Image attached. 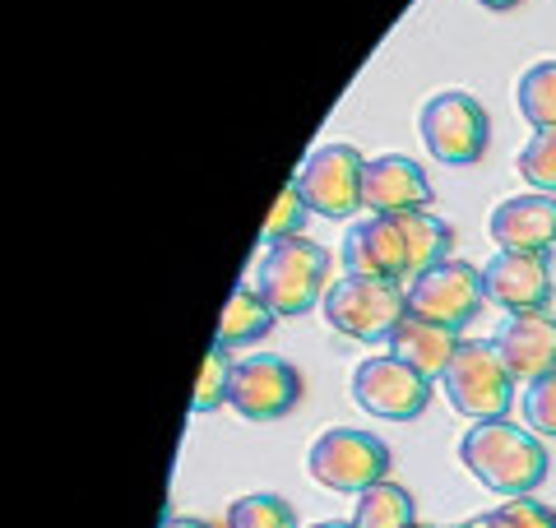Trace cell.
<instances>
[{
  "instance_id": "cell-1",
  "label": "cell",
  "mask_w": 556,
  "mask_h": 528,
  "mask_svg": "<svg viewBox=\"0 0 556 528\" xmlns=\"http://www.w3.org/2000/svg\"><path fill=\"white\" fill-rule=\"evenodd\" d=\"M459 464L473 473V478L496 491V496H529V491L543 487L547 478V450L533 431L515 427L506 417L492 422H473L459 440Z\"/></svg>"
},
{
  "instance_id": "cell-2",
  "label": "cell",
  "mask_w": 556,
  "mask_h": 528,
  "mask_svg": "<svg viewBox=\"0 0 556 528\" xmlns=\"http://www.w3.org/2000/svg\"><path fill=\"white\" fill-rule=\"evenodd\" d=\"M255 288L274 315H306L329 292V251L311 237L274 241L255 269Z\"/></svg>"
},
{
  "instance_id": "cell-3",
  "label": "cell",
  "mask_w": 556,
  "mask_h": 528,
  "mask_svg": "<svg viewBox=\"0 0 556 528\" xmlns=\"http://www.w3.org/2000/svg\"><path fill=\"white\" fill-rule=\"evenodd\" d=\"M441 390L450 399V408L468 422H492L506 417L515 403V376L501 362V348L486 339H464L455 348V357L441 372Z\"/></svg>"
},
{
  "instance_id": "cell-4",
  "label": "cell",
  "mask_w": 556,
  "mask_h": 528,
  "mask_svg": "<svg viewBox=\"0 0 556 528\" xmlns=\"http://www.w3.org/2000/svg\"><path fill=\"white\" fill-rule=\"evenodd\" d=\"M325 320L343 339L357 343H390V334L408 315V288H399L394 278H362L348 274L325 292Z\"/></svg>"
},
{
  "instance_id": "cell-5",
  "label": "cell",
  "mask_w": 556,
  "mask_h": 528,
  "mask_svg": "<svg viewBox=\"0 0 556 528\" xmlns=\"http://www.w3.org/2000/svg\"><path fill=\"white\" fill-rule=\"evenodd\" d=\"M390 445L371 431L357 427H329L316 436V445L306 450V468L311 478L329 491H348V496H362L367 487L390 478Z\"/></svg>"
},
{
  "instance_id": "cell-6",
  "label": "cell",
  "mask_w": 556,
  "mask_h": 528,
  "mask_svg": "<svg viewBox=\"0 0 556 528\" xmlns=\"http://www.w3.org/2000/svg\"><path fill=\"white\" fill-rule=\"evenodd\" d=\"M417 130H422V144L437 163L450 167H468L486 153V139H492V121H486V108L464 93V88H445V93L427 98L422 116H417Z\"/></svg>"
},
{
  "instance_id": "cell-7",
  "label": "cell",
  "mask_w": 556,
  "mask_h": 528,
  "mask_svg": "<svg viewBox=\"0 0 556 528\" xmlns=\"http://www.w3.org/2000/svg\"><path fill=\"white\" fill-rule=\"evenodd\" d=\"M362 172H367V158L353 144H320L306 153V163L292 181H298L311 214L339 223L362 209Z\"/></svg>"
},
{
  "instance_id": "cell-8",
  "label": "cell",
  "mask_w": 556,
  "mask_h": 528,
  "mask_svg": "<svg viewBox=\"0 0 556 528\" xmlns=\"http://www.w3.org/2000/svg\"><path fill=\"white\" fill-rule=\"evenodd\" d=\"M302 403V372L288 357L274 352H255V357L232 362L228 380V408L247 422H274L288 417Z\"/></svg>"
},
{
  "instance_id": "cell-9",
  "label": "cell",
  "mask_w": 556,
  "mask_h": 528,
  "mask_svg": "<svg viewBox=\"0 0 556 528\" xmlns=\"http://www.w3.org/2000/svg\"><path fill=\"white\" fill-rule=\"evenodd\" d=\"M353 399L362 413H371L380 422H413L427 413L431 403V380L422 372H413L408 362H399L394 352L357 362L353 372Z\"/></svg>"
},
{
  "instance_id": "cell-10",
  "label": "cell",
  "mask_w": 556,
  "mask_h": 528,
  "mask_svg": "<svg viewBox=\"0 0 556 528\" xmlns=\"http://www.w3.org/2000/svg\"><path fill=\"white\" fill-rule=\"evenodd\" d=\"M482 302H486L482 269H473L468 260H441L408 284V311L422 315V320L450 325V329L473 320L482 311Z\"/></svg>"
},
{
  "instance_id": "cell-11",
  "label": "cell",
  "mask_w": 556,
  "mask_h": 528,
  "mask_svg": "<svg viewBox=\"0 0 556 528\" xmlns=\"http://www.w3.org/2000/svg\"><path fill=\"white\" fill-rule=\"evenodd\" d=\"M343 269L362 274V278H413L408 264V241L404 227H399V214H371L357 218L343 237Z\"/></svg>"
},
{
  "instance_id": "cell-12",
  "label": "cell",
  "mask_w": 556,
  "mask_h": 528,
  "mask_svg": "<svg viewBox=\"0 0 556 528\" xmlns=\"http://www.w3.org/2000/svg\"><path fill=\"white\" fill-rule=\"evenodd\" d=\"M482 288H486V302H496L510 315L547 311V302L556 297L547 278V260L525 251H496L482 264Z\"/></svg>"
},
{
  "instance_id": "cell-13",
  "label": "cell",
  "mask_w": 556,
  "mask_h": 528,
  "mask_svg": "<svg viewBox=\"0 0 556 528\" xmlns=\"http://www.w3.org/2000/svg\"><path fill=\"white\" fill-rule=\"evenodd\" d=\"M431 204V181L427 172L404 153H380L367 158L362 172V209L371 214H413V209Z\"/></svg>"
},
{
  "instance_id": "cell-14",
  "label": "cell",
  "mask_w": 556,
  "mask_h": 528,
  "mask_svg": "<svg viewBox=\"0 0 556 528\" xmlns=\"http://www.w3.org/2000/svg\"><path fill=\"white\" fill-rule=\"evenodd\" d=\"M486 232L501 251H525V255H547L556 241V200L547 190H529V196H510L492 209Z\"/></svg>"
},
{
  "instance_id": "cell-15",
  "label": "cell",
  "mask_w": 556,
  "mask_h": 528,
  "mask_svg": "<svg viewBox=\"0 0 556 528\" xmlns=\"http://www.w3.org/2000/svg\"><path fill=\"white\" fill-rule=\"evenodd\" d=\"M496 348H501V362L510 366V376L533 385L538 376L556 372V320L547 311L510 315L496 334Z\"/></svg>"
},
{
  "instance_id": "cell-16",
  "label": "cell",
  "mask_w": 556,
  "mask_h": 528,
  "mask_svg": "<svg viewBox=\"0 0 556 528\" xmlns=\"http://www.w3.org/2000/svg\"><path fill=\"white\" fill-rule=\"evenodd\" d=\"M459 348V334L450 325H437V320H422V315H404L399 329L390 334V352L399 362H408L413 372H422L427 380H441V372L450 366Z\"/></svg>"
},
{
  "instance_id": "cell-17",
  "label": "cell",
  "mask_w": 556,
  "mask_h": 528,
  "mask_svg": "<svg viewBox=\"0 0 556 528\" xmlns=\"http://www.w3.org/2000/svg\"><path fill=\"white\" fill-rule=\"evenodd\" d=\"M274 329V311L269 302L260 297V288H247L237 284L228 306H223V320H218V348H247V343H260L265 334Z\"/></svg>"
},
{
  "instance_id": "cell-18",
  "label": "cell",
  "mask_w": 556,
  "mask_h": 528,
  "mask_svg": "<svg viewBox=\"0 0 556 528\" xmlns=\"http://www.w3.org/2000/svg\"><path fill=\"white\" fill-rule=\"evenodd\" d=\"M399 227H404V241H408L413 278H417V274H427L431 264L450 260L455 232H450V223H441L437 214H427V209H413V214H399Z\"/></svg>"
},
{
  "instance_id": "cell-19",
  "label": "cell",
  "mask_w": 556,
  "mask_h": 528,
  "mask_svg": "<svg viewBox=\"0 0 556 528\" xmlns=\"http://www.w3.org/2000/svg\"><path fill=\"white\" fill-rule=\"evenodd\" d=\"M353 524L357 528H413L417 524V505L408 496V487L399 482H376L357 496V510H353Z\"/></svg>"
},
{
  "instance_id": "cell-20",
  "label": "cell",
  "mask_w": 556,
  "mask_h": 528,
  "mask_svg": "<svg viewBox=\"0 0 556 528\" xmlns=\"http://www.w3.org/2000/svg\"><path fill=\"white\" fill-rule=\"evenodd\" d=\"M519 116L529 121L533 130H547L556 126V61H538L519 75Z\"/></svg>"
},
{
  "instance_id": "cell-21",
  "label": "cell",
  "mask_w": 556,
  "mask_h": 528,
  "mask_svg": "<svg viewBox=\"0 0 556 528\" xmlns=\"http://www.w3.org/2000/svg\"><path fill=\"white\" fill-rule=\"evenodd\" d=\"M223 528H298V510H292L283 496L255 491V496H241L228 505Z\"/></svg>"
},
{
  "instance_id": "cell-22",
  "label": "cell",
  "mask_w": 556,
  "mask_h": 528,
  "mask_svg": "<svg viewBox=\"0 0 556 528\" xmlns=\"http://www.w3.org/2000/svg\"><path fill=\"white\" fill-rule=\"evenodd\" d=\"M228 380H232V362H228V348H208L204 352V366H200V380H195V399H190V413H214L218 403H228Z\"/></svg>"
},
{
  "instance_id": "cell-23",
  "label": "cell",
  "mask_w": 556,
  "mask_h": 528,
  "mask_svg": "<svg viewBox=\"0 0 556 528\" xmlns=\"http://www.w3.org/2000/svg\"><path fill=\"white\" fill-rule=\"evenodd\" d=\"M519 176L533 186V190H556V126L547 130H533V139L519 149Z\"/></svg>"
},
{
  "instance_id": "cell-24",
  "label": "cell",
  "mask_w": 556,
  "mask_h": 528,
  "mask_svg": "<svg viewBox=\"0 0 556 528\" xmlns=\"http://www.w3.org/2000/svg\"><path fill=\"white\" fill-rule=\"evenodd\" d=\"M306 200H302V190H298V181H288L283 190H278V200H274V209H269V218H265V246H274V241H283V237H302V223H306Z\"/></svg>"
},
{
  "instance_id": "cell-25",
  "label": "cell",
  "mask_w": 556,
  "mask_h": 528,
  "mask_svg": "<svg viewBox=\"0 0 556 528\" xmlns=\"http://www.w3.org/2000/svg\"><path fill=\"white\" fill-rule=\"evenodd\" d=\"M519 413H525L529 431L538 436H556V372L552 376H538L525 399H519Z\"/></svg>"
},
{
  "instance_id": "cell-26",
  "label": "cell",
  "mask_w": 556,
  "mask_h": 528,
  "mask_svg": "<svg viewBox=\"0 0 556 528\" xmlns=\"http://www.w3.org/2000/svg\"><path fill=\"white\" fill-rule=\"evenodd\" d=\"M501 510L510 515V524H515V528H556V510L538 501L533 491H529V496H510Z\"/></svg>"
},
{
  "instance_id": "cell-27",
  "label": "cell",
  "mask_w": 556,
  "mask_h": 528,
  "mask_svg": "<svg viewBox=\"0 0 556 528\" xmlns=\"http://www.w3.org/2000/svg\"><path fill=\"white\" fill-rule=\"evenodd\" d=\"M473 528H515V524H510L506 510H486V515L473 519Z\"/></svg>"
},
{
  "instance_id": "cell-28",
  "label": "cell",
  "mask_w": 556,
  "mask_h": 528,
  "mask_svg": "<svg viewBox=\"0 0 556 528\" xmlns=\"http://www.w3.org/2000/svg\"><path fill=\"white\" fill-rule=\"evenodd\" d=\"M163 528H208L204 519H190V515H167Z\"/></svg>"
},
{
  "instance_id": "cell-29",
  "label": "cell",
  "mask_w": 556,
  "mask_h": 528,
  "mask_svg": "<svg viewBox=\"0 0 556 528\" xmlns=\"http://www.w3.org/2000/svg\"><path fill=\"white\" fill-rule=\"evenodd\" d=\"M478 5H482V10H496V14H501V10H515L519 0H478Z\"/></svg>"
},
{
  "instance_id": "cell-30",
  "label": "cell",
  "mask_w": 556,
  "mask_h": 528,
  "mask_svg": "<svg viewBox=\"0 0 556 528\" xmlns=\"http://www.w3.org/2000/svg\"><path fill=\"white\" fill-rule=\"evenodd\" d=\"M543 260H547V278H552V292H556V241L547 246V255H543Z\"/></svg>"
},
{
  "instance_id": "cell-31",
  "label": "cell",
  "mask_w": 556,
  "mask_h": 528,
  "mask_svg": "<svg viewBox=\"0 0 556 528\" xmlns=\"http://www.w3.org/2000/svg\"><path fill=\"white\" fill-rule=\"evenodd\" d=\"M311 528H357L353 519H320V524H311Z\"/></svg>"
},
{
  "instance_id": "cell-32",
  "label": "cell",
  "mask_w": 556,
  "mask_h": 528,
  "mask_svg": "<svg viewBox=\"0 0 556 528\" xmlns=\"http://www.w3.org/2000/svg\"><path fill=\"white\" fill-rule=\"evenodd\" d=\"M413 528H427V524H413Z\"/></svg>"
},
{
  "instance_id": "cell-33",
  "label": "cell",
  "mask_w": 556,
  "mask_h": 528,
  "mask_svg": "<svg viewBox=\"0 0 556 528\" xmlns=\"http://www.w3.org/2000/svg\"><path fill=\"white\" fill-rule=\"evenodd\" d=\"M459 528H473V524H459Z\"/></svg>"
}]
</instances>
